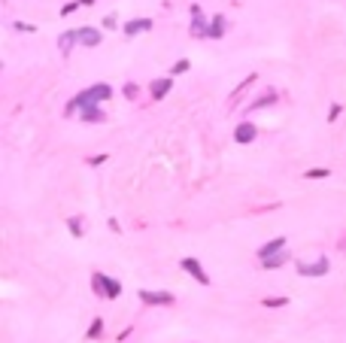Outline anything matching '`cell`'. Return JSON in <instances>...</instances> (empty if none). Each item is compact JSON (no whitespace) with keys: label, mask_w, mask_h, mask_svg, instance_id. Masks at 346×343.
I'll return each instance as SVG.
<instances>
[{"label":"cell","mask_w":346,"mask_h":343,"mask_svg":"<svg viewBox=\"0 0 346 343\" xmlns=\"http://www.w3.org/2000/svg\"><path fill=\"white\" fill-rule=\"evenodd\" d=\"M67 225H70V231L76 234V237H82V234H85V228H82V219H79V216H76V219H70Z\"/></svg>","instance_id":"cell-20"},{"label":"cell","mask_w":346,"mask_h":343,"mask_svg":"<svg viewBox=\"0 0 346 343\" xmlns=\"http://www.w3.org/2000/svg\"><path fill=\"white\" fill-rule=\"evenodd\" d=\"M298 274L301 277H325L328 274V258H319L316 264H301Z\"/></svg>","instance_id":"cell-8"},{"label":"cell","mask_w":346,"mask_h":343,"mask_svg":"<svg viewBox=\"0 0 346 343\" xmlns=\"http://www.w3.org/2000/svg\"><path fill=\"white\" fill-rule=\"evenodd\" d=\"M125 94H127V97H137V94H140V88H137L134 82H127V85H125Z\"/></svg>","instance_id":"cell-24"},{"label":"cell","mask_w":346,"mask_h":343,"mask_svg":"<svg viewBox=\"0 0 346 343\" xmlns=\"http://www.w3.org/2000/svg\"><path fill=\"white\" fill-rule=\"evenodd\" d=\"M91 285H94V292H97V295H103V298H109V301L122 295V285H119L116 280L103 277V274H94V277H91Z\"/></svg>","instance_id":"cell-1"},{"label":"cell","mask_w":346,"mask_h":343,"mask_svg":"<svg viewBox=\"0 0 346 343\" xmlns=\"http://www.w3.org/2000/svg\"><path fill=\"white\" fill-rule=\"evenodd\" d=\"M189 67H191V64H189L186 58H182V61H176V64L170 67V76H182V73H189Z\"/></svg>","instance_id":"cell-18"},{"label":"cell","mask_w":346,"mask_h":343,"mask_svg":"<svg viewBox=\"0 0 346 343\" xmlns=\"http://www.w3.org/2000/svg\"><path fill=\"white\" fill-rule=\"evenodd\" d=\"M255 137H258V128H255L252 122H240V125H237V131H234L237 143H243V146H246V143H252Z\"/></svg>","instance_id":"cell-5"},{"label":"cell","mask_w":346,"mask_h":343,"mask_svg":"<svg viewBox=\"0 0 346 343\" xmlns=\"http://www.w3.org/2000/svg\"><path fill=\"white\" fill-rule=\"evenodd\" d=\"M100 331H103V322H100V319H94V322L88 325V331H85V340H94Z\"/></svg>","instance_id":"cell-17"},{"label":"cell","mask_w":346,"mask_h":343,"mask_svg":"<svg viewBox=\"0 0 346 343\" xmlns=\"http://www.w3.org/2000/svg\"><path fill=\"white\" fill-rule=\"evenodd\" d=\"M191 37H210V28L204 22V15H200V6L197 3L191 6Z\"/></svg>","instance_id":"cell-4"},{"label":"cell","mask_w":346,"mask_h":343,"mask_svg":"<svg viewBox=\"0 0 346 343\" xmlns=\"http://www.w3.org/2000/svg\"><path fill=\"white\" fill-rule=\"evenodd\" d=\"M304 176H307V179H325V176H331V170H325V167H313V170H307Z\"/></svg>","instance_id":"cell-19"},{"label":"cell","mask_w":346,"mask_h":343,"mask_svg":"<svg viewBox=\"0 0 346 343\" xmlns=\"http://www.w3.org/2000/svg\"><path fill=\"white\" fill-rule=\"evenodd\" d=\"M79 116H82V122H91V125H94V122H106V113L100 110L97 103H88V106H82V110H79Z\"/></svg>","instance_id":"cell-9"},{"label":"cell","mask_w":346,"mask_h":343,"mask_svg":"<svg viewBox=\"0 0 346 343\" xmlns=\"http://www.w3.org/2000/svg\"><path fill=\"white\" fill-rule=\"evenodd\" d=\"M116 22H119V19H116V12H109L106 19H103V28H106V31H116V28H119Z\"/></svg>","instance_id":"cell-21"},{"label":"cell","mask_w":346,"mask_h":343,"mask_svg":"<svg viewBox=\"0 0 346 343\" xmlns=\"http://www.w3.org/2000/svg\"><path fill=\"white\" fill-rule=\"evenodd\" d=\"M122 31L127 33V37H137V33H143V31H152V22L149 19H131Z\"/></svg>","instance_id":"cell-10"},{"label":"cell","mask_w":346,"mask_h":343,"mask_svg":"<svg viewBox=\"0 0 346 343\" xmlns=\"http://www.w3.org/2000/svg\"><path fill=\"white\" fill-rule=\"evenodd\" d=\"M264 261V267L267 270H277V267H283L285 264V252H277V255H267V258H261Z\"/></svg>","instance_id":"cell-15"},{"label":"cell","mask_w":346,"mask_h":343,"mask_svg":"<svg viewBox=\"0 0 346 343\" xmlns=\"http://www.w3.org/2000/svg\"><path fill=\"white\" fill-rule=\"evenodd\" d=\"M100 40H103V37H100L97 28H82V31H79V43H82L85 49H97Z\"/></svg>","instance_id":"cell-7"},{"label":"cell","mask_w":346,"mask_h":343,"mask_svg":"<svg viewBox=\"0 0 346 343\" xmlns=\"http://www.w3.org/2000/svg\"><path fill=\"white\" fill-rule=\"evenodd\" d=\"M140 301L146 307H164V304H173L170 292H140Z\"/></svg>","instance_id":"cell-3"},{"label":"cell","mask_w":346,"mask_h":343,"mask_svg":"<svg viewBox=\"0 0 346 343\" xmlns=\"http://www.w3.org/2000/svg\"><path fill=\"white\" fill-rule=\"evenodd\" d=\"M79 43V31H67L58 37V49H61V55H70V49Z\"/></svg>","instance_id":"cell-11"},{"label":"cell","mask_w":346,"mask_h":343,"mask_svg":"<svg viewBox=\"0 0 346 343\" xmlns=\"http://www.w3.org/2000/svg\"><path fill=\"white\" fill-rule=\"evenodd\" d=\"M88 92H91V97H94L97 103H100V100H109V97H113V88H109L106 82H97V85H91Z\"/></svg>","instance_id":"cell-13"},{"label":"cell","mask_w":346,"mask_h":343,"mask_svg":"<svg viewBox=\"0 0 346 343\" xmlns=\"http://www.w3.org/2000/svg\"><path fill=\"white\" fill-rule=\"evenodd\" d=\"M285 249V237H273L270 243H264L261 249H258V258H267V255H277V252H283Z\"/></svg>","instance_id":"cell-12"},{"label":"cell","mask_w":346,"mask_h":343,"mask_svg":"<svg viewBox=\"0 0 346 343\" xmlns=\"http://www.w3.org/2000/svg\"><path fill=\"white\" fill-rule=\"evenodd\" d=\"M97 3V0H82V6H94Z\"/></svg>","instance_id":"cell-27"},{"label":"cell","mask_w":346,"mask_h":343,"mask_svg":"<svg viewBox=\"0 0 346 343\" xmlns=\"http://www.w3.org/2000/svg\"><path fill=\"white\" fill-rule=\"evenodd\" d=\"M337 113H340V106L334 103V106H331V113H328V122H334V119H337Z\"/></svg>","instance_id":"cell-26"},{"label":"cell","mask_w":346,"mask_h":343,"mask_svg":"<svg viewBox=\"0 0 346 343\" xmlns=\"http://www.w3.org/2000/svg\"><path fill=\"white\" fill-rule=\"evenodd\" d=\"M170 88H173V76H161L149 85V94H152V100H161V97H167Z\"/></svg>","instance_id":"cell-6"},{"label":"cell","mask_w":346,"mask_h":343,"mask_svg":"<svg viewBox=\"0 0 346 343\" xmlns=\"http://www.w3.org/2000/svg\"><path fill=\"white\" fill-rule=\"evenodd\" d=\"M15 31H25V33H33L36 25H25V22H15Z\"/></svg>","instance_id":"cell-25"},{"label":"cell","mask_w":346,"mask_h":343,"mask_svg":"<svg viewBox=\"0 0 346 343\" xmlns=\"http://www.w3.org/2000/svg\"><path fill=\"white\" fill-rule=\"evenodd\" d=\"M270 103H277V94H273V92H267V94H261L258 100H255V103L249 106V110H261V106H270Z\"/></svg>","instance_id":"cell-16"},{"label":"cell","mask_w":346,"mask_h":343,"mask_svg":"<svg viewBox=\"0 0 346 343\" xmlns=\"http://www.w3.org/2000/svg\"><path fill=\"white\" fill-rule=\"evenodd\" d=\"M225 25H228V22L222 19V15H216V19L210 22V37H213V40H222V37H225V31H228Z\"/></svg>","instance_id":"cell-14"},{"label":"cell","mask_w":346,"mask_h":343,"mask_svg":"<svg viewBox=\"0 0 346 343\" xmlns=\"http://www.w3.org/2000/svg\"><path fill=\"white\" fill-rule=\"evenodd\" d=\"M288 298H264V307H285Z\"/></svg>","instance_id":"cell-22"},{"label":"cell","mask_w":346,"mask_h":343,"mask_svg":"<svg viewBox=\"0 0 346 343\" xmlns=\"http://www.w3.org/2000/svg\"><path fill=\"white\" fill-rule=\"evenodd\" d=\"M79 6H82V0H73V3H64V6H61V15H70L73 9H79Z\"/></svg>","instance_id":"cell-23"},{"label":"cell","mask_w":346,"mask_h":343,"mask_svg":"<svg viewBox=\"0 0 346 343\" xmlns=\"http://www.w3.org/2000/svg\"><path fill=\"white\" fill-rule=\"evenodd\" d=\"M182 270H186L189 277H194L200 285H210V277L204 274V267H200V261H197V258H182Z\"/></svg>","instance_id":"cell-2"}]
</instances>
